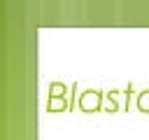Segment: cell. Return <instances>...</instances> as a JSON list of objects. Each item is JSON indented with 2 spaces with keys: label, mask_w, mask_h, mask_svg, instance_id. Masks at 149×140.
Masks as SVG:
<instances>
[{
  "label": "cell",
  "mask_w": 149,
  "mask_h": 140,
  "mask_svg": "<svg viewBox=\"0 0 149 140\" xmlns=\"http://www.w3.org/2000/svg\"><path fill=\"white\" fill-rule=\"evenodd\" d=\"M77 105H79V110L86 112V114H91V112H100L102 105H105V93H102L100 89H86V91L79 93Z\"/></svg>",
  "instance_id": "obj_1"
},
{
  "label": "cell",
  "mask_w": 149,
  "mask_h": 140,
  "mask_svg": "<svg viewBox=\"0 0 149 140\" xmlns=\"http://www.w3.org/2000/svg\"><path fill=\"white\" fill-rule=\"evenodd\" d=\"M116 96H119V91H109V93H105V112H109V114H114V112H119V100H116Z\"/></svg>",
  "instance_id": "obj_2"
},
{
  "label": "cell",
  "mask_w": 149,
  "mask_h": 140,
  "mask_svg": "<svg viewBox=\"0 0 149 140\" xmlns=\"http://www.w3.org/2000/svg\"><path fill=\"white\" fill-rule=\"evenodd\" d=\"M68 110V100L65 98H47V112H65Z\"/></svg>",
  "instance_id": "obj_3"
},
{
  "label": "cell",
  "mask_w": 149,
  "mask_h": 140,
  "mask_svg": "<svg viewBox=\"0 0 149 140\" xmlns=\"http://www.w3.org/2000/svg\"><path fill=\"white\" fill-rule=\"evenodd\" d=\"M68 86L63 82H49V98H65Z\"/></svg>",
  "instance_id": "obj_4"
},
{
  "label": "cell",
  "mask_w": 149,
  "mask_h": 140,
  "mask_svg": "<svg viewBox=\"0 0 149 140\" xmlns=\"http://www.w3.org/2000/svg\"><path fill=\"white\" fill-rule=\"evenodd\" d=\"M135 105H137V110H140V112L149 114V89H144V91H140V93H137Z\"/></svg>",
  "instance_id": "obj_5"
},
{
  "label": "cell",
  "mask_w": 149,
  "mask_h": 140,
  "mask_svg": "<svg viewBox=\"0 0 149 140\" xmlns=\"http://www.w3.org/2000/svg\"><path fill=\"white\" fill-rule=\"evenodd\" d=\"M130 93H133V84L126 86V107H128V110H130Z\"/></svg>",
  "instance_id": "obj_6"
}]
</instances>
